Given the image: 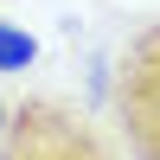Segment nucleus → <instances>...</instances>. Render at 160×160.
Returning a JSON list of instances; mask_svg holds the SVG:
<instances>
[{"mask_svg": "<svg viewBox=\"0 0 160 160\" xmlns=\"http://www.w3.org/2000/svg\"><path fill=\"white\" fill-rule=\"evenodd\" d=\"M0 160H128L109 122L83 109L71 96H32L7 102V122H0Z\"/></svg>", "mask_w": 160, "mask_h": 160, "instance_id": "nucleus-1", "label": "nucleus"}, {"mask_svg": "<svg viewBox=\"0 0 160 160\" xmlns=\"http://www.w3.org/2000/svg\"><path fill=\"white\" fill-rule=\"evenodd\" d=\"M109 128H115L128 160H160V19L135 26L115 51Z\"/></svg>", "mask_w": 160, "mask_h": 160, "instance_id": "nucleus-2", "label": "nucleus"}, {"mask_svg": "<svg viewBox=\"0 0 160 160\" xmlns=\"http://www.w3.org/2000/svg\"><path fill=\"white\" fill-rule=\"evenodd\" d=\"M32 58H38V38L19 26H0V71H26Z\"/></svg>", "mask_w": 160, "mask_h": 160, "instance_id": "nucleus-3", "label": "nucleus"}, {"mask_svg": "<svg viewBox=\"0 0 160 160\" xmlns=\"http://www.w3.org/2000/svg\"><path fill=\"white\" fill-rule=\"evenodd\" d=\"M0 122H7V102H0Z\"/></svg>", "mask_w": 160, "mask_h": 160, "instance_id": "nucleus-4", "label": "nucleus"}]
</instances>
